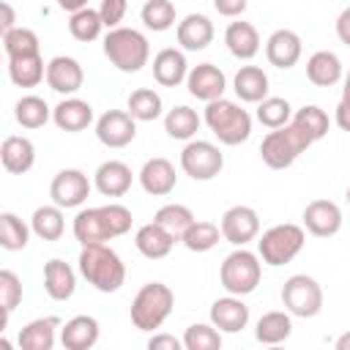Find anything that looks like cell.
<instances>
[{"label": "cell", "mask_w": 350, "mask_h": 350, "mask_svg": "<svg viewBox=\"0 0 350 350\" xmlns=\"http://www.w3.org/2000/svg\"><path fill=\"white\" fill-rule=\"evenodd\" d=\"M131 211L120 202H109V205H98V208H82L74 216L71 232L74 238L85 246V243H107L112 238H120L131 230Z\"/></svg>", "instance_id": "cell-1"}, {"label": "cell", "mask_w": 350, "mask_h": 350, "mask_svg": "<svg viewBox=\"0 0 350 350\" xmlns=\"http://www.w3.org/2000/svg\"><path fill=\"white\" fill-rule=\"evenodd\" d=\"M79 276L98 293H118L126 282V265L120 254L107 243H85L77 257Z\"/></svg>", "instance_id": "cell-2"}, {"label": "cell", "mask_w": 350, "mask_h": 350, "mask_svg": "<svg viewBox=\"0 0 350 350\" xmlns=\"http://www.w3.org/2000/svg\"><path fill=\"white\" fill-rule=\"evenodd\" d=\"M202 123L221 145H241L252 134V115L238 101H230L224 96L205 104Z\"/></svg>", "instance_id": "cell-3"}, {"label": "cell", "mask_w": 350, "mask_h": 350, "mask_svg": "<svg viewBox=\"0 0 350 350\" xmlns=\"http://www.w3.org/2000/svg\"><path fill=\"white\" fill-rule=\"evenodd\" d=\"M104 55L118 71L137 74L150 60V44H148L145 33H139L134 27H112L104 36Z\"/></svg>", "instance_id": "cell-4"}, {"label": "cell", "mask_w": 350, "mask_h": 350, "mask_svg": "<svg viewBox=\"0 0 350 350\" xmlns=\"http://www.w3.org/2000/svg\"><path fill=\"white\" fill-rule=\"evenodd\" d=\"M312 145V137L295 126L293 120L287 126H279V129H271L262 142H260V156L265 161V167L271 170H287L295 164V159Z\"/></svg>", "instance_id": "cell-5"}, {"label": "cell", "mask_w": 350, "mask_h": 350, "mask_svg": "<svg viewBox=\"0 0 350 350\" xmlns=\"http://www.w3.org/2000/svg\"><path fill=\"white\" fill-rule=\"evenodd\" d=\"M175 293L161 282H148L137 290L131 301V323L139 331H156L164 325V320L172 314Z\"/></svg>", "instance_id": "cell-6"}, {"label": "cell", "mask_w": 350, "mask_h": 350, "mask_svg": "<svg viewBox=\"0 0 350 350\" xmlns=\"http://www.w3.org/2000/svg\"><path fill=\"white\" fill-rule=\"evenodd\" d=\"M306 243V230L301 224H293V221H284V224H273L268 227L260 241H257V254L265 265L271 268H279V265H287L293 262L301 249Z\"/></svg>", "instance_id": "cell-7"}, {"label": "cell", "mask_w": 350, "mask_h": 350, "mask_svg": "<svg viewBox=\"0 0 350 350\" xmlns=\"http://www.w3.org/2000/svg\"><path fill=\"white\" fill-rule=\"evenodd\" d=\"M262 279V260L260 254L249 252L246 246H235L224 260H221V268H219V282L227 293L232 295H249L257 290Z\"/></svg>", "instance_id": "cell-8"}, {"label": "cell", "mask_w": 350, "mask_h": 350, "mask_svg": "<svg viewBox=\"0 0 350 350\" xmlns=\"http://www.w3.org/2000/svg\"><path fill=\"white\" fill-rule=\"evenodd\" d=\"M282 306L293 317H314L323 309V287L309 273H293L282 284Z\"/></svg>", "instance_id": "cell-9"}, {"label": "cell", "mask_w": 350, "mask_h": 350, "mask_svg": "<svg viewBox=\"0 0 350 350\" xmlns=\"http://www.w3.org/2000/svg\"><path fill=\"white\" fill-rule=\"evenodd\" d=\"M180 170L191 180H213L224 170V153L208 139H189L180 150Z\"/></svg>", "instance_id": "cell-10"}, {"label": "cell", "mask_w": 350, "mask_h": 350, "mask_svg": "<svg viewBox=\"0 0 350 350\" xmlns=\"http://www.w3.org/2000/svg\"><path fill=\"white\" fill-rule=\"evenodd\" d=\"M90 189H93V183L88 180V175L77 167H68V170H60L52 178L49 197H52L55 205H60L66 211V208H79L90 197Z\"/></svg>", "instance_id": "cell-11"}, {"label": "cell", "mask_w": 350, "mask_h": 350, "mask_svg": "<svg viewBox=\"0 0 350 350\" xmlns=\"http://www.w3.org/2000/svg\"><path fill=\"white\" fill-rule=\"evenodd\" d=\"M221 235L232 246H246L260 235V213L249 205H232L221 213Z\"/></svg>", "instance_id": "cell-12"}, {"label": "cell", "mask_w": 350, "mask_h": 350, "mask_svg": "<svg viewBox=\"0 0 350 350\" xmlns=\"http://www.w3.org/2000/svg\"><path fill=\"white\" fill-rule=\"evenodd\" d=\"M96 137L104 148H126L137 137V120L129 109H107L96 120Z\"/></svg>", "instance_id": "cell-13"}, {"label": "cell", "mask_w": 350, "mask_h": 350, "mask_svg": "<svg viewBox=\"0 0 350 350\" xmlns=\"http://www.w3.org/2000/svg\"><path fill=\"white\" fill-rule=\"evenodd\" d=\"M301 219H304V230L309 235H314V238L336 235L342 230V221H345L342 211H339V205L334 200H312V202H306Z\"/></svg>", "instance_id": "cell-14"}, {"label": "cell", "mask_w": 350, "mask_h": 350, "mask_svg": "<svg viewBox=\"0 0 350 350\" xmlns=\"http://www.w3.org/2000/svg\"><path fill=\"white\" fill-rule=\"evenodd\" d=\"M186 90L189 96L200 98V101H216L224 96L227 90V77L219 66L213 63H197L189 68V77H186Z\"/></svg>", "instance_id": "cell-15"}, {"label": "cell", "mask_w": 350, "mask_h": 350, "mask_svg": "<svg viewBox=\"0 0 350 350\" xmlns=\"http://www.w3.org/2000/svg\"><path fill=\"white\" fill-rule=\"evenodd\" d=\"M137 178H139L142 191L150 194V197H167V194H172L175 186H178L175 164H172L170 159H164V156L148 159V161L142 164V170H139Z\"/></svg>", "instance_id": "cell-16"}, {"label": "cell", "mask_w": 350, "mask_h": 350, "mask_svg": "<svg viewBox=\"0 0 350 350\" xmlns=\"http://www.w3.org/2000/svg\"><path fill=\"white\" fill-rule=\"evenodd\" d=\"M301 52H304V41L290 27L273 30L268 36V41H265V57H268V63L276 66V68H282V71L293 68L301 60Z\"/></svg>", "instance_id": "cell-17"}, {"label": "cell", "mask_w": 350, "mask_h": 350, "mask_svg": "<svg viewBox=\"0 0 350 350\" xmlns=\"http://www.w3.org/2000/svg\"><path fill=\"white\" fill-rule=\"evenodd\" d=\"M85 82V71L77 57L71 55H55L46 63V85L60 96H74Z\"/></svg>", "instance_id": "cell-18"}, {"label": "cell", "mask_w": 350, "mask_h": 350, "mask_svg": "<svg viewBox=\"0 0 350 350\" xmlns=\"http://www.w3.org/2000/svg\"><path fill=\"white\" fill-rule=\"evenodd\" d=\"M134 183V172L126 161L107 159L93 172V186L101 197H123Z\"/></svg>", "instance_id": "cell-19"}, {"label": "cell", "mask_w": 350, "mask_h": 350, "mask_svg": "<svg viewBox=\"0 0 350 350\" xmlns=\"http://www.w3.org/2000/svg\"><path fill=\"white\" fill-rule=\"evenodd\" d=\"M211 323L221 334H238L249 325V306L243 304V295L227 293L224 298H216L211 304Z\"/></svg>", "instance_id": "cell-20"}, {"label": "cell", "mask_w": 350, "mask_h": 350, "mask_svg": "<svg viewBox=\"0 0 350 350\" xmlns=\"http://www.w3.org/2000/svg\"><path fill=\"white\" fill-rule=\"evenodd\" d=\"M52 123H55L60 131H68V134L85 131V129L93 123V107H90L85 98L66 96L63 101H57V104L52 107Z\"/></svg>", "instance_id": "cell-21"}, {"label": "cell", "mask_w": 350, "mask_h": 350, "mask_svg": "<svg viewBox=\"0 0 350 350\" xmlns=\"http://www.w3.org/2000/svg\"><path fill=\"white\" fill-rule=\"evenodd\" d=\"M189 77V60L183 55V49L175 46H164L161 52H156L153 57V79L161 88H178L183 85Z\"/></svg>", "instance_id": "cell-22"}, {"label": "cell", "mask_w": 350, "mask_h": 350, "mask_svg": "<svg viewBox=\"0 0 350 350\" xmlns=\"http://www.w3.org/2000/svg\"><path fill=\"white\" fill-rule=\"evenodd\" d=\"M101 325L93 314H77L60 325V345L66 350H90L96 347Z\"/></svg>", "instance_id": "cell-23"}, {"label": "cell", "mask_w": 350, "mask_h": 350, "mask_svg": "<svg viewBox=\"0 0 350 350\" xmlns=\"http://www.w3.org/2000/svg\"><path fill=\"white\" fill-rule=\"evenodd\" d=\"M213 22L205 14H186L178 27H175V38L180 44L183 52H200L213 41Z\"/></svg>", "instance_id": "cell-24"}, {"label": "cell", "mask_w": 350, "mask_h": 350, "mask_svg": "<svg viewBox=\"0 0 350 350\" xmlns=\"http://www.w3.org/2000/svg\"><path fill=\"white\" fill-rule=\"evenodd\" d=\"M44 290L52 301H68L77 293V271L60 257L46 260L44 262Z\"/></svg>", "instance_id": "cell-25"}, {"label": "cell", "mask_w": 350, "mask_h": 350, "mask_svg": "<svg viewBox=\"0 0 350 350\" xmlns=\"http://www.w3.org/2000/svg\"><path fill=\"white\" fill-rule=\"evenodd\" d=\"M0 161L5 167V172L11 175H25L33 170L36 164V145L27 137L19 134H8L0 145Z\"/></svg>", "instance_id": "cell-26"}, {"label": "cell", "mask_w": 350, "mask_h": 350, "mask_svg": "<svg viewBox=\"0 0 350 350\" xmlns=\"http://www.w3.org/2000/svg\"><path fill=\"white\" fill-rule=\"evenodd\" d=\"M175 243H178V238H175L170 230H164L159 221L142 224V227L137 230V235H134L137 252H139L142 257H148V260H161V257H167Z\"/></svg>", "instance_id": "cell-27"}, {"label": "cell", "mask_w": 350, "mask_h": 350, "mask_svg": "<svg viewBox=\"0 0 350 350\" xmlns=\"http://www.w3.org/2000/svg\"><path fill=\"white\" fill-rule=\"evenodd\" d=\"M224 44H227V52L238 60H252L257 52H260V33L252 22H230L227 30H224Z\"/></svg>", "instance_id": "cell-28"}, {"label": "cell", "mask_w": 350, "mask_h": 350, "mask_svg": "<svg viewBox=\"0 0 350 350\" xmlns=\"http://www.w3.org/2000/svg\"><path fill=\"white\" fill-rule=\"evenodd\" d=\"M57 328H60L57 317H36L19 328L16 345L22 350H52L57 342Z\"/></svg>", "instance_id": "cell-29"}, {"label": "cell", "mask_w": 350, "mask_h": 350, "mask_svg": "<svg viewBox=\"0 0 350 350\" xmlns=\"http://www.w3.org/2000/svg\"><path fill=\"white\" fill-rule=\"evenodd\" d=\"M342 77H345V66L336 52L320 49L306 60V79L317 88H334L336 82H342Z\"/></svg>", "instance_id": "cell-30"}, {"label": "cell", "mask_w": 350, "mask_h": 350, "mask_svg": "<svg viewBox=\"0 0 350 350\" xmlns=\"http://www.w3.org/2000/svg\"><path fill=\"white\" fill-rule=\"evenodd\" d=\"M268 74L260 66H241L232 77V90L246 104H260L268 96Z\"/></svg>", "instance_id": "cell-31"}, {"label": "cell", "mask_w": 350, "mask_h": 350, "mask_svg": "<svg viewBox=\"0 0 350 350\" xmlns=\"http://www.w3.org/2000/svg\"><path fill=\"white\" fill-rule=\"evenodd\" d=\"M200 123H202V118L197 115V109H191V107H186V104L172 107V109H167V115H164V131H167V137L183 139V142H189V139L197 137Z\"/></svg>", "instance_id": "cell-32"}, {"label": "cell", "mask_w": 350, "mask_h": 350, "mask_svg": "<svg viewBox=\"0 0 350 350\" xmlns=\"http://www.w3.org/2000/svg\"><path fill=\"white\" fill-rule=\"evenodd\" d=\"M30 227H33V235L41 238V241H60L63 232H66V216H63V208L60 205H41L33 211L30 216Z\"/></svg>", "instance_id": "cell-33"}, {"label": "cell", "mask_w": 350, "mask_h": 350, "mask_svg": "<svg viewBox=\"0 0 350 350\" xmlns=\"http://www.w3.org/2000/svg\"><path fill=\"white\" fill-rule=\"evenodd\" d=\"M293 334V314L284 312H265L257 325H254V336L260 345H282L284 339H290Z\"/></svg>", "instance_id": "cell-34"}, {"label": "cell", "mask_w": 350, "mask_h": 350, "mask_svg": "<svg viewBox=\"0 0 350 350\" xmlns=\"http://www.w3.org/2000/svg\"><path fill=\"white\" fill-rule=\"evenodd\" d=\"M8 77L16 88H36L41 79H46V63L41 55L8 57Z\"/></svg>", "instance_id": "cell-35"}, {"label": "cell", "mask_w": 350, "mask_h": 350, "mask_svg": "<svg viewBox=\"0 0 350 350\" xmlns=\"http://www.w3.org/2000/svg\"><path fill=\"white\" fill-rule=\"evenodd\" d=\"M126 109L131 112V118L137 123H150V120L161 118L164 101L153 88H137V90H131V96L126 101Z\"/></svg>", "instance_id": "cell-36"}, {"label": "cell", "mask_w": 350, "mask_h": 350, "mask_svg": "<svg viewBox=\"0 0 350 350\" xmlns=\"http://www.w3.org/2000/svg\"><path fill=\"white\" fill-rule=\"evenodd\" d=\"M14 118L22 129H41V126H46V120H52V107L41 96L30 93L14 104Z\"/></svg>", "instance_id": "cell-37"}, {"label": "cell", "mask_w": 350, "mask_h": 350, "mask_svg": "<svg viewBox=\"0 0 350 350\" xmlns=\"http://www.w3.org/2000/svg\"><path fill=\"white\" fill-rule=\"evenodd\" d=\"M30 232H33V227L25 224L16 213H11V211L0 213V246L5 252H22L30 243Z\"/></svg>", "instance_id": "cell-38"}, {"label": "cell", "mask_w": 350, "mask_h": 350, "mask_svg": "<svg viewBox=\"0 0 350 350\" xmlns=\"http://www.w3.org/2000/svg\"><path fill=\"white\" fill-rule=\"evenodd\" d=\"M153 221H159L164 230H170V232L180 241V238L186 235V230H189L197 219H194L191 208H186V205H180V202H167V205H161V208L156 211Z\"/></svg>", "instance_id": "cell-39"}, {"label": "cell", "mask_w": 350, "mask_h": 350, "mask_svg": "<svg viewBox=\"0 0 350 350\" xmlns=\"http://www.w3.org/2000/svg\"><path fill=\"white\" fill-rule=\"evenodd\" d=\"M101 30H104L101 14H98V8H90V5L82 8V11H74L71 19H68V33H71L77 41H82V44L96 41V38L101 36Z\"/></svg>", "instance_id": "cell-40"}, {"label": "cell", "mask_w": 350, "mask_h": 350, "mask_svg": "<svg viewBox=\"0 0 350 350\" xmlns=\"http://www.w3.org/2000/svg\"><path fill=\"white\" fill-rule=\"evenodd\" d=\"M139 19L148 30L164 33L175 25V3L172 0H145V5L139 8Z\"/></svg>", "instance_id": "cell-41"}, {"label": "cell", "mask_w": 350, "mask_h": 350, "mask_svg": "<svg viewBox=\"0 0 350 350\" xmlns=\"http://www.w3.org/2000/svg\"><path fill=\"white\" fill-rule=\"evenodd\" d=\"M254 118L265 126V129H279V126H287L293 120V107L287 98L282 96H265L260 104H257V112Z\"/></svg>", "instance_id": "cell-42"}, {"label": "cell", "mask_w": 350, "mask_h": 350, "mask_svg": "<svg viewBox=\"0 0 350 350\" xmlns=\"http://www.w3.org/2000/svg\"><path fill=\"white\" fill-rule=\"evenodd\" d=\"M221 227L213 224V221H194L186 235L180 238V243L189 249V252H211L219 241H221Z\"/></svg>", "instance_id": "cell-43"}, {"label": "cell", "mask_w": 350, "mask_h": 350, "mask_svg": "<svg viewBox=\"0 0 350 350\" xmlns=\"http://www.w3.org/2000/svg\"><path fill=\"white\" fill-rule=\"evenodd\" d=\"M3 49L8 57H30V55H41V44L38 36L30 27H14L8 33H3Z\"/></svg>", "instance_id": "cell-44"}, {"label": "cell", "mask_w": 350, "mask_h": 350, "mask_svg": "<svg viewBox=\"0 0 350 350\" xmlns=\"http://www.w3.org/2000/svg\"><path fill=\"white\" fill-rule=\"evenodd\" d=\"M183 347L186 350H219L221 331L213 323H194L183 331Z\"/></svg>", "instance_id": "cell-45"}, {"label": "cell", "mask_w": 350, "mask_h": 350, "mask_svg": "<svg viewBox=\"0 0 350 350\" xmlns=\"http://www.w3.org/2000/svg\"><path fill=\"white\" fill-rule=\"evenodd\" d=\"M293 123L301 126V129L312 137V142H317V139H323V137L328 134V115H325V109H320L317 104H306V107L295 109V112H293Z\"/></svg>", "instance_id": "cell-46"}, {"label": "cell", "mask_w": 350, "mask_h": 350, "mask_svg": "<svg viewBox=\"0 0 350 350\" xmlns=\"http://www.w3.org/2000/svg\"><path fill=\"white\" fill-rule=\"evenodd\" d=\"M19 301H22V279H19L14 271L3 268V271H0V306H3V328L8 325V317H11V312L19 306Z\"/></svg>", "instance_id": "cell-47"}, {"label": "cell", "mask_w": 350, "mask_h": 350, "mask_svg": "<svg viewBox=\"0 0 350 350\" xmlns=\"http://www.w3.org/2000/svg\"><path fill=\"white\" fill-rule=\"evenodd\" d=\"M129 11V0H101L98 3V14H101V22L104 27H120L123 16Z\"/></svg>", "instance_id": "cell-48"}, {"label": "cell", "mask_w": 350, "mask_h": 350, "mask_svg": "<svg viewBox=\"0 0 350 350\" xmlns=\"http://www.w3.org/2000/svg\"><path fill=\"white\" fill-rule=\"evenodd\" d=\"M334 120L342 131H350V71L345 74V88H342V98L336 104V112H334Z\"/></svg>", "instance_id": "cell-49"}, {"label": "cell", "mask_w": 350, "mask_h": 350, "mask_svg": "<svg viewBox=\"0 0 350 350\" xmlns=\"http://www.w3.org/2000/svg\"><path fill=\"white\" fill-rule=\"evenodd\" d=\"M246 5H249V0H213V8H216L221 16H227V19L241 16V14L246 11Z\"/></svg>", "instance_id": "cell-50"}, {"label": "cell", "mask_w": 350, "mask_h": 350, "mask_svg": "<svg viewBox=\"0 0 350 350\" xmlns=\"http://www.w3.org/2000/svg\"><path fill=\"white\" fill-rule=\"evenodd\" d=\"M148 347L150 350H180L183 347V339H178L172 334H153L148 339Z\"/></svg>", "instance_id": "cell-51"}, {"label": "cell", "mask_w": 350, "mask_h": 350, "mask_svg": "<svg viewBox=\"0 0 350 350\" xmlns=\"http://www.w3.org/2000/svg\"><path fill=\"white\" fill-rule=\"evenodd\" d=\"M336 38H339L345 46H350V5L336 16Z\"/></svg>", "instance_id": "cell-52"}, {"label": "cell", "mask_w": 350, "mask_h": 350, "mask_svg": "<svg viewBox=\"0 0 350 350\" xmlns=\"http://www.w3.org/2000/svg\"><path fill=\"white\" fill-rule=\"evenodd\" d=\"M0 11H3V22H0V27H3V33H8V30H14L16 25V16H14V8H11V3H0Z\"/></svg>", "instance_id": "cell-53"}, {"label": "cell", "mask_w": 350, "mask_h": 350, "mask_svg": "<svg viewBox=\"0 0 350 350\" xmlns=\"http://www.w3.org/2000/svg\"><path fill=\"white\" fill-rule=\"evenodd\" d=\"M57 5H60L63 11H68V14H74V11L88 8V5H90V0H57Z\"/></svg>", "instance_id": "cell-54"}, {"label": "cell", "mask_w": 350, "mask_h": 350, "mask_svg": "<svg viewBox=\"0 0 350 350\" xmlns=\"http://www.w3.org/2000/svg\"><path fill=\"white\" fill-rule=\"evenodd\" d=\"M336 350H350V331H345V334L336 339Z\"/></svg>", "instance_id": "cell-55"}, {"label": "cell", "mask_w": 350, "mask_h": 350, "mask_svg": "<svg viewBox=\"0 0 350 350\" xmlns=\"http://www.w3.org/2000/svg\"><path fill=\"white\" fill-rule=\"evenodd\" d=\"M345 197H347V205H350V186H347V194Z\"/></svg>", "instance_id": "cell-56"}]
</instances>
